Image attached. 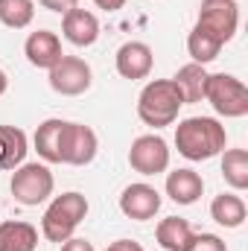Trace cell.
<instances>
[{
    "mask_svg": "<svg viewBox=\"0 0 248 251\" xmlns=\"http://www.w3.org/2000/svg\"><path fill=\"white\" fill-rule=\"evenodd\" d=\"M184 97L173 79H152L137 97V117L152 128H164L178 120Z\"/></svg>",
    "mask_w": 248,
    "mask_h": 251,
    "instance_id": "7a4b0ae2",
    "label": "cell"
},
{
    "mask_svg": "<svg viewBox=\"0 0 248 251\" xmlns=\"http://www.w3.org/2000/svg\"><path fill=\"white\" fill-rule=\"evenodd\" d=\"M120 210L128 219H134V222H149L161 210V193L152 184H146V181L128 184L120 193Z\"/></svg>",
    "mask_w": 248,
    "mask_h": 251,
    "instance_id": "30bf717a",
    "label": "cell"
},
{
    "mask_svg": "<svg viewBox=\"0 0 248 251\" xmlns=\"http://www.w3.org/2000/svg\"><path fill=\"white\" fill-rule=\"evenodd\" d=\"M114 64H117V73L123 79H146L152 73V64H155V56H152V47L143 44V41H125L123 47L117 50L114 56Z\"/></svg>",
    "mask_w": 248,
    "mask_h": 251,
    "instance_id": "8fae6325",
    "label": "cell"
},
{
    "mask_svg": "<svg viewBox=\"0 0 248 251\" xmlns=\"http://www.w3.org/2000/svg\"><path fill=\"white\" fill-rule=\"evenodd\" d=\"M99 149V137L91 126L85 123H67L62 126V143H59V158L62 164L70 167H88L97 158Z\"/></svg>",
    "mask_w": 248,
    "mask_h": 251,
    "instance_id": "8992f818",
    "label": "cell"
},
{
    "mask_svg": "<svg viewBox=\"0 0 248 251\" xmlns=\"http://www.w3.org/2000/svg\"><path fill=\"white\" fill-rule=\"evenodd\" d=\"M105 251H143V246L134 243V240H117V243H111Z\"/></svg>",
    "mask_w": 248,
    "mask_h": 251,
    "instance_id": "4316f807",
    "label": "cell"
},
{
    "mask_svg": "<svg viewBox=\"0 0 248 251\" xmlns=\"http://www.w3.org/2000/svg\"><path fill=\"white\" fill-rule=\"evenodd\" d=\"M6 91H9V76H6V70L0 67V97H3Z\"/></svg>",
    "mask_w": 248,
    "mask_h": 251,
    "instance_id": "f1b7e54d",
    "label": "cell"
},
{
    "mask_svg": "<svg viewBox=\"0 0 248 251\" xmlns=\"http://www.w3.org/2000/svg\"><path fill=\"white\" fill-rule=\"evenodd\" d=\"M204 193V178L196 170H173L167 176V196L175 204H196Z\"/></svg>",
    "mask_w": 248,
    "mask_h": 251,
    "instance_id": "5bb4252c",
    "label": "cell"
},
{
    "mask_svg": "<svg viewBox=\"0 0 248 251\" xmlns=\"http://www.w3.org/2000/svg\"><path fill=\"white\" fill-rule=\"evenodd\" d=\"M29 137L18 126H0V170H18L26 161Z\"/></svg>",
    "mask_w": 248,
    "mask_h": 251,
    "instance_id": "9a60e30c",
    "label": "cell"
},
{
    "mask_svg": "<svg viewBox=\"0 0 248 251\" xmlns=\"http://www.w3.org/2000/svg\"><path fill=\"white\" fill-rule=\"evenodd\" d=\"M91 82H94V70L79 56L64 53L62 59L50 67V88L62 97H82L91 88Z\"/></svg>",
    "mask_w": 248,
    "mask_h": 251,
    "instance_id": "9c48e42d",
    "label": "cell"
},
{
    "mask_svg": "<svg viewBox=\"0 0 248 251\" xmlns=\"http://www.w3.org/2000/svg\"><path fill=\"white\" fill-rule=\"evenodd\" d=\"M62 32L73 47H91L99 38V21L94 12L76 6L67 15H62Z\"/></svg>",
    "mask_w": 248,
    "mask_h": 251,
    "instance_id": "4fadbf2b",
    "label": "cell"
},
{
    "mask_svg": "<svg viewBox=\"0 0 248 251\" xmlns=\"http://www.w3.org/2000/svg\"><path fill=\"white\" fill-rule=\"evenodd\" d=\"M196 24L213 32L222 44H228L240 29V3L237 0H201Z\"/></svg>",
    "mask_w": 248,
    "mask_h": 251,
    "instance_id": "ba28073f",
    "label": "cell"
},
{
    "mask_svg": "<svg viewBox=\"0 0 248 251\" xmlns=\"http://www.w3.org/2000/svg\"><path fill=\"white\" fill-rule=\"evenodd\" d=\"M248 216L246 201L237 196V193H219L213 201H210V219L222 228H240Z\"/></svg>",
    "mask_w": 248,
    "mask_h": 251,
    "instance_id": "e0dca14e",
    "label": "cell"
},
{
    "mask_svg": "<svg viewBox=\"0 0 248 251\" xmlns=\"http://www.w3.org/2000/svg\"><path fill=\"white\" fill-rule=\"evenodd\" d=\"M88 210H91L88 199L82 193H76V190L56 196L47 204L44 216H41V234H44V240L62 246L64 240H70L73 231L82 225V219L88 216Z\"/></svg>",
    "mask_w": 248,
    "mask_h": 251,
    "instance_id": "3957f363",
    "label": "cell"
},
{
    "mask_svg": "<svg viewBox=\"0 0 248 251\" xmlns=\"http://www.w3.org/2000/svg\"><path fill=\"white\" fill-rule=\"evenodd\" d=\"M24 56H26V62L32 67L50 70L64 56L62 38L56 32H50V29H35V32H29V38L24 44Z\"/></svg>",
    "mask_w": 248,
    "mask_h": 251,
    "instance_id": "7c38bea8",
    "label": "cell"
},
{
    "mask_svg": "<svg viewBox=\"0 0 248 251\" xmlns=\"http://www.w3.org/2000/svg\"><path fill=\"white\" fill-rule=\"evenodd\" d=\"M99 9H105V12H120L125 6V0H94Z\"/></svg>",
    "mask_w": 248,
    "mask_h": 251,
    "instance_id": "83f0119b",
    "label": "cell"
},
{
    "mask_svg": "<svg viewBox=\"0 0 248 251\" xmlns=\"http://www.w3.org/2000/svg\"><path fill=\"white\" fill-rule=\"evenodd\" d=\"M44 9H50V12H56V15H67L70 9H76L79 6V0H38Z\"/></svg>",
    "mask_w": 248,
    "mask_h": 251,
    "instance_id": "d4e9b609",
    "label": "cell"
},
{
    "mask_svg": "<svg viewBox=\"0 0 248 251\" xmlns=\"http://www.w3.org/2000/svg\"><path fill=\"white\" fill-rule=\"evenodd\" d=\"M62 126L64 120L59 117H50L35 128V137H32V146L38 152V158H44L47 164H62L59 158V143H62Z\"/></svg>",
    "mask_w": 248,
    "mask_h": 251,
    "instance_id": "d6986e66",
    "label": "cell"
},
{
    "mask_svg": "<svg viewBox=\"0 0 248 251\" xmlns=\"http://www.w3.org/2000/svg\"><path fill=\"white\" fill-rule=\"evenodd\" d=\"M204 100L222 117L237 120V117L248 114V88L243 85V79H237L231 73H210L207 88H204Z\"/></svg>",
    "mask_w": 248,
    "mask_h": 251,
    "instance_id": "5b68a950",
    "label": "cell"
},
{
    "mask_svg": "<svg viewBox=\"0 0 248 251\" xmlns=\"http://www.w3.org/2000/svg\"><path fill=\"white\" fill-rule=\"evenodd\" d=\"M62 251H94V243H88L82 237H70L62 243Z\"/></svg>",
    "mask_w": 248,
    "mask_h": 251,
    "instance_id": "484cf974",
    "label": "cell"
},
{
    "mask_svg": "<svg viewBox=\"0 0 248 251\" xmlns=\"http://www.w3.org/2000/svg\"><path fill=\"white\" fill-rule=\"evenodd\" d=\"M187 251H228L225 240L216 237V234H193Z\"/></svg>",
    "mask_w": 248,
    "mask_h": 251,
    "instance_id": "cb8c5ba5",
    "label": "cell"
},
{
    "mask_svg": "<svg viewBox=\"0 0 248 251\" xmlns=\"http://www.w3.org/2000/svg\"><path fill=\"white\" fill-rule=\"evenodd\" d=\"M222 41L213 35V32H207V29H201L198 24L190 29V35H187V53H190V59L196 64H210L213 59H219V53H222Z\"/></svg>",
    "mask_w": 248,
    "mask_h": 251,
    "instance_id": "44dd1931",
    "label": "cell"
},
{
    "mask_svg": "<svg viewBox=\"0 0 248 251\" xmlns=\"http://www.w3.org/2000/svg\"><path fill=\"white\" fill-rule=\"evenodd\" d=\"M228 134L216 117H187L175 126V146L187 161H210L225 152Z\"/></svg>",
    "mask_w": 248,
    "mask_h": 251,
    "instance_id": "6da1fadb",
    "label": "cell"
},
{
    "mask_svg": "<svg viewBox=\"0 0 248 251\" xmlns=\"http://www.w3.org/2000/svg\"><path fill=\"white\" fill-rule=\"evenodd\" d=\"M53 187H56V178L50 173L47 164H21L18 170H12V181H9V190L15 196V201H21L24 207H38L41 201H47L53 196Z\"/></svg>",
    "mask_w": 248,
    "mask_h": 251,
    "instance_id": "277c9868",
    "label": "cell"
},
{
    "mask_svg": "<svg viewBox=\"0 0 248 251\" xmlns=\"http://www.w3.org/2000/svg\"><path fill=\"white\" fill-rule=\"evenodd\" d=\"M207 70H204V64H196L190 62L184 67H178V73L173 76V82L178 85V91H181V97H184V105L187 102H201L204 100V88H207Z\"/></svg>",
    "mask_w": 248,
    "mask_h": 251,
    "instance_id": "ffe728a7",
    "label": "cell"
},
{
    "mask_svg": "<svg viewBox=\"0 0 248 251\" xmlns=\"http://www.w3.org/2000/svg\"><path fill=\"white\" fill-rule=\"evenodd\" d=\"M128 164L140 176H158L170 170V146L161 134H140L131 140Z\"/></svg>",
    "mask_w": 248,
    "mask_h": 251,
    "instance_id": "52a82bcc",
    "label": "cell"
},
{
    "mask_svg": "<svg viewBox=\"0 0 248 251\" xmlns=\"http://www.w3.org/2000/svg\"><path fill=\"white\" fill-rule=\"evenodd\" d=\"M38 249V228L21 219L0 222V251H35Z\"/></svg>",
    "mask_w": 248,
    "mask_h": 251,
    "instance_id": "2e32d148",
    "label": "cell"
},
{
    "mask_svg": "<svg viewBox=\"0 0 248 251\" xmlns=\"http://www.w3.org/2000/svg\"><path fill=\"white\" fill-rule=\"evenodd\" d=\"M155 240H158V246L164 251H187L190 240H193V228L181 216H167V219L158 222Z\"/></svg>",
    "mask_w": 248,
    "mask_h": 251,
    "instance_id": "ac0fdd59",
    "label": "cell"
},
{
    "mask_svg": "<svg viewBox=\"0 0 248 251\" xmlns=\"http://www.w3.org/2000/svg\"><path fill=\"white\" fill-rule=\"evenodd\" d=\"M222 178L234 190L248 187V152L246 149H225L222 152Z\"/></svg>",
    "mask_w": 248,
    "mask_h": 251,
    "instance_id": "7402d4cb",
    "label": "cell"
},
{
    "mask_svg": "<svg viewBox=\"0 0 248 251\" xmlns=\"http://www.w3.org/2000/svg\"><path fill=\"white\" fill-rule=\"evenodd\" d=\"M35 18V0H0V24L9 29H26Z\"/></svg>",
    "mask_w": 248,
    "mask_h": 251,
    "instance_id": "603a6c76",
    "label": "cell"
}]
</instances>
